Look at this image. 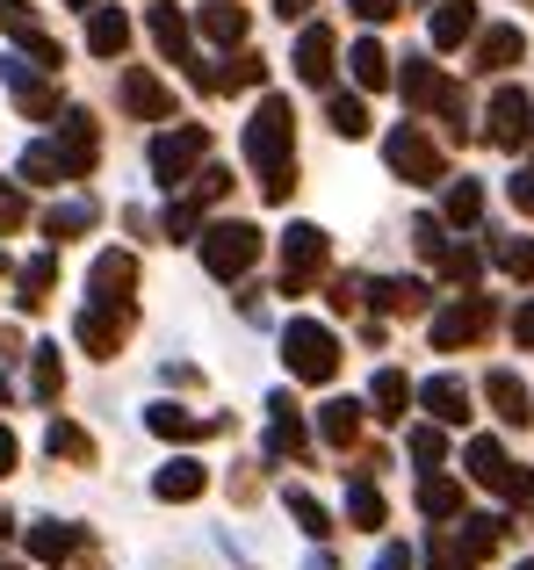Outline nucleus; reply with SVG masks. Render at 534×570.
<instances>
[{"label":"nucleus","mask_w":534,"mask_h":570,"mask_svg":"<svg viewBox=\"0 0 534 570\" xmlns=\"http://www.w3.org/2000/svg\"><path fill=\"white\" fill-rule=\"evenodd\" d=\"M296 159V109L289 95H260L254 124H246V167L267 174V167H289Z\"/></svg>","instance_id":"nucleus-1"},{"label":"nucleus","mask_w":534,"mask_h":570,"mask_svg":"<svg viewBox=\"0 0 534 570\" xmlns=\"http://www.w3.org/2000/svg\"><path fill=\"white\" fill-rule=\"evenodd\" d=\"M14 462H22V448H14V433H8V426H0V476H8V470H14Z\"/></svg>","instance_id":"nucleus-57"},{"label":"nucleus","mask_w":534,"mask_h":570,"mask_svg":"<svg viewBox=\"0 0 534 570\" xmlns=\"http://www.w3.org/2000/svg\"><path fill=\"white\" fill-rule=\"evenodd\" d=\"M58 390H66V362H58V347H37V368H29V397H37V404H58Z\"/></svg>","instance_id":"nucleus-35"},{"label":"nucleus","mask_w":534,"mask_h":570,"mask_svg":"<svg viewBox=\"0 0 534 570\" xmlns=\"http://www.w3.org/2000/svg\"><path fill=\"white\" fill-rule=\"evenodd\" d=\"M527 58V37L513 22H492V29H477V66L484 72H513Z\"/></svg>","instance_id":"nucleus-19"},{"label":"nucleus","mask_w":534,"mask_h":570,"mask_svg":"<svg viewBox=\"0 0 534 570\" xmlns=\"http://www.w3.org/2000/svg\"><path fill=\"white\" fill-rule=\"evenodd\" d=\"M484 325H492V296H463V304L434 311V347L455 354V347H469V340H484Z\"/></svg>","instance_id":"nucleus-13"},{"label":"nucleus","mask_w":534,"mask_h":570,"mask_svg":"<svg viewBox=\"0 0 534 570\" xmlns=\"http://www.w3.org/2000/svg\"><path fill=\"white\" fill-rule=\"evenodd\" d=\"M484 217V188L477 181H448V217L441 224H477Z\"/></svg>","instance_id":"nucleus-41"},{"label":"nucleus","mask_w":534,"mask_h":570,"mask_svg":"<svg viewBox=\"0 0 534 570\" xmlns=\"http://www.w3.org/2000/svg\"><path fill=\"white\" fill-rule=\"evenodd\" d=\"M368 419H383V426H405V412H412V383L397 376V368H376V383H368V404H362Z\"/></svg>","instance_id":"nucleus-18"},{"label":"nucleus","mask_w":534,"mask_h":570,"mask_svg":"<svg viewBox=\"0 0 534 570\" xmlns=\"http://www.w3.org/2000/svg\"><path fill=\"white\" fill-rule=\"evenodd\" d=\"M196 195H174V203H167V238H188V232H196Z\"/></svg>","instance_id":"nucleus-49"},{"label":"nucleus","mask_w":534,"mask_h":570,"mask_svg":"<svg viewBox=\"0 0 534 570\" xmlns=\"http://www.w3.org/2000/svg\"><path fill=\"white\" fill-rule=\"evenodd\" d=\"M66 8H95V0H66Z\"/></svg>","instance_id":"nucleus-60"},{"label":"nucleus","mask_w":534,"mask_h":570,"mask_svg":"<svg viewBox=\"0 0 534 570\" xmlns=\"http://www.w3.org/2000/svg\"><path fill=\"white\" fill-rule=\"evenodd\" d=\"M405 448H412V462H426V470H434V462L448 455V433H441V426H412Z\"/></svg>","instance_id":"nucleus-46"},{"label":"nucleus","mask_w":534,"mask_h":570,"mask_svg":"<svg viewBox=\"0 0 534 570\" xmlns=\"http://www.w3.org/2000/svg\"><path fill=\"white\" fill-rule=\"evenodd\" d=\"M463 542L477 549V557H492V549L506 542V520H498V513H469V520H463Z\"/></svg>","instance_id":"nucleus-42"},{"label":"nucleus","mask_w":534,"mask_h":570,"mask_svg":"<svg viewBox=\"0 0 534 570\" xmlns=\"http://www.w3.org/2000/svg\"><path fill=\"white\" fill-rule=\"evenodd\" d=\"M58 455L87 470V462H95V441H87V433L72 426V419H51V462H58Z\"/></svg>","instance_id":"nucleus-40"},{"label":"nucleus","mask_w":534,"mask_h":570,"mask_svg":"<svg viewBox=\"0 0 534 570\" xmlns=\"http://www.w3.org/2000/svg\"><path fill=\"white\" fill-rule=\"evenodd\" d=\"M477 563L484 557L463 542V534H434V542H426V570H477Z\"/></svg>","instance_id":"nucleus-36"},{"label":"nucleus","mask_w":534,"mask_h":570,"mask_svg":"<svg viewBox=\"0 0 534 570\" xmlns=\"http://www.w3.org/2000/svg\"><path fill=\"white\" fill-rule=\"evenodd\" d=\"M260 195H267V203H289V195H296V159H289V167H267Z\"/></svg>","instance_id":"nucleus-51"},{"label":"nucleus","mask_w":534,"mask_h":570,"mask_svg":"<svg viewBox=\"0 0 534 570\" xmlns=\"http://www.w3.org/2000/svg\"><path fill=\"white\" fill-rule=\"evenodd\" d=\"M521 570H534V557H527V563H521Z\"/></svg>","instance_id":"nucleus-62"},{"label":"nucleus","mask_w":534,"mask_h":570,"mask_svg":"<svg viewBox=\"0 0 534 570\" xmlns=\"http://www.w3.org/2000/svg\"><path fill=\"white\" fill-rule=\"evenodd\" d=\"M426 296H434V289H426L419 275H390V282H376V311H383V318H419Z\"/></svg>","instance_id":"nucleus-24"},{"label":"nucleus","mask_w":534,"mask_h":570,"mask_svg":"<svg viewBox=\"0 0 534 570\" xmlns=\"http://www.w3.org/2000/svg\"><path fill=\"white\" fill-rule=\"evenodd\" d=\"M43 232H51L58 246H66V238H80V232H95V203H80V195H72V203H51Z\"/></svg>","instance_id":"nucleus-34"},{"label":"nucleus","mask_w":534,"mask_h":570,"mask_svg":"<svg viewBox=\"0 0 534 570\" xmlns=\"http://www.w3.org/2000/svg\"><path fill=\"white\" fill-rule=\"evenodd\" d=\"M506 195H513V209H521V217H534V167H527V174H513Z\"/></svg>","instance_id":"nucleus-53"},{"label":"nucleus","mask_w":534,"mask_h":570,"mask_svg":"<svg viewBox=\"0 0 534 570\" xmlns=\"http://www.w3.org/2000/svg\"><path fill=\"white\" fill-rule=\"evenodd\" d=\"M412 246H419L426 261H441V253H448V224H441V217H419V224H412Z\"/></svg>","instance_id":"nucleus-48"},{"label":"nucleus","mask_w":534,"mask_h":570,"mask_svg":"<svg viewBox=\"0 0 534 570\" xmlns=\"http://www.w3.org/2000/svg\"><path fill=\"white\" fill-rule=\"evenodd\" d=\"M354 304H362V282L339 275V282H333V311H354Z\"/></svg>","instance_id":"nucleus-55"},{"label":"nucleus","mask_w":534,"mask_h":570,"mask_svg":"<svg viewBox=\"0 0 534 570\" xmlns=\"http://www.w3.org/2000/svg\"><path fill=\"white\" fill-rule=\"evenodd\" d=\"M196 22H202V37H210V43H239L246 37V8H239V0H210Z\"/></svg>","instance_id":"nucleus-31"},{"label":"nucleus","mask_w":534,"mask_h":570,"mask_svg":"<svg viewBox=\"0 0 534 570\" xmlns=\"http://www.w3.org/2000/svg\"><path fill=\"white\" fill-rule=\"evenodd\" d=\"M347 8H354V14H362V22H390V14H397V8H405V0H347Z\"/></svg>","instance_id":"nucleus-54"},{"label":"nucleus","mask_w":534,"mask_h":570,"mask_svg":"<svg viewBox=\"0 0 534 570\" xmlns=\"http://www.w3.org/2000/svg\"><path fill=\"white\" fill-rule=\"evenodd\" d=\"M267 455H304V419H296V404H289V390H275L267 397Z\"/></svg>","instance_id":"nucleus-25"},{"label":"nucleus","mask_w":534,"mask_h":570,"mask_svg":"<svg viewBox=\"0 0 534 570\" xmlns=\"http://www.w3.org/2000/svg\"><path fill=\"white\" fill-rule=\"evenodd\" d=\"M347 520H354V528H383V491L368 484V476L347 484Z\"/></svg>","instance_id":"nucleus-39"},{"label":"nucleus","mask_w":534,"mask_h":570,"mask_svg":"<svg viewBox=\"0 0 534 570\" xmlns=\"http://www.w3.org/2000/svg\"><path fill=\"white\" fill-rule=\"evenodd\" d=\"M419 513L426 520H463V484H455V476H426L419 484Z\"/></svg>","instance_id":"nucleus-32"},{"label":"nucleus","mask_w":534,"mask_h":570,"mask_svg":"<svg viewBox=\"0 0 534 570\" xmlns=\"http://www.w3.org/2000/svg\"><path fill=\"white\" fill-rule=\"evenodd\" d=\"M362 397H333V404H325V412H318V441L325 448H354V441H362Z\"/></svg>","instance_id":"nucleus-26"},{"label":"nucleus","mask_w":534,"mask_h":570,"mask_svg":"<svg viewBox=\"0 0 534 570\" xmlns=\"http://www.w3.org/2000/svg\"><path fill=\"white\" fill-rule=\"evenodd\" d=\"M130 325H138V311H130V304H87L80 318H72V340H80L87 354H116L130 340Z\"/></svg>","instance_id":"nucleus-10"},{"label":"nucleus","mask_w":534,"mask_h":570,"mask_svg":"<svg viewBox=\"0 0 534 570\" xmlns=\"http://www.w3.org/2000/svg\"><path fill=\"white\" fill-rule=\"evenodd\" d=\"M29 217V203H22V188H8L0 181V232H14V224Z\"/></svg>","instance_id":"nucleus-52"},{"label":"nucleus","mask_w":534,"mask_h":570,"mask_svg":"<svg viewBox=\"0 0 534 570\" xmlns=\"http://www.w3.org/2000/svg\"><path fill=\"white\" fill-rule=\"evenodd\" d=\"M390 80H397V95H405V109H434V116H448V130L463 138V124H469L463 87H455L441 66H426V58H405V72H390Z\"/></svg>","instance_id":"nucleus-2"},{"label":"nucleus","mask_w":534,"mask_h":570,"mask_svg":"<svg viewBox=\"0 0 534 570\" xmlns=\"http://www.w3.org/2000/svg\"><path fill=\"white\" fill-rule=\"evenodd\" d=\"M152 491L167 505H188V499H202V491H210V470H202V462H188V455H174L167 470L152 476Z\"/></svg>","instance_id":"nucleus-22"},{"label":"nucleus","mask_w":534,"mask_h":570,"mask_svg":"<svg viewBox=\"0 0 534 570\" xmlns=\"http://www.w3.org/2000/svg\"><path fill=\"white\" fill-rule=\"evenodd\" d=\"M123 43H130V14L123 8H87V51L123 58Z\"/></svg>","instance_id":"nucleus-23"},{"label":"nucleus","mask_w":534,"mask_h":570,"mask_svg":"<svg viewBox=\"0 0 534 570\" xmlns=\"http://www.w3.org/2000/svg\"><path fill=\"white\" fill-rule=\"evenodd\" d=\"M87 289H95V304H130V289H138V253H101Z\"/></svg>","instance_id":"nucleus-14"},{"label":"nucleus","mask_w":534,"mask_h":570,"mask_svg":"<svg viewBox=\"0 0 534 570\" xmlns=\"http://www.w3.org/2000/svg\"><path fill=\"white\" fill-rule=\"evenodd\" d=\"M152 43L174 58V66H188V14L181 8H152Z\"/></svg>","instance_id":"nucleus-33"},{"label":"nucleus","mask_w":534,"mask_h":570,"mask_svg":"<svg viewBox=\"0 0 534 570\" xmlns=\"http://www.w3.org/2000/svg\"><path fill=\"white\" fill-rule=\"evenodd\" d=\"M484 397H492V412L506 419V426H527L534 419V397H527V383L513 376V368H492V376H484Z\"/></svg>","instance_id":"nucleus-21"},{"label":"nucleus","mask_w":534,"mask_h":570,"mask_svg":"<svg viewBox=\"0 0 534 570\" xmlns=\"http://www.w3.org/2000/svg\"><path fill=\"white\" fill-rule=\"evenodd\" d=\"M22 181H66V167H58V145H29V153H22Z\"/></svg>","instance_id":"nucleus-45"},{"label":"nucleus","mask_w":534,"mask_h":570,"mask_svg":"<svg viewBox=\"0 0 534 570\" xmlns=\"http://www.w3.org/2000/svg\"><path fill=\"white\" fill-rule=\"evenodd\" d=\"M498 267H506V275H534V238H506V246H498Z\"/></svg>","instance_id":"nucleus-50"},{"label":"nucleus","mask_w":534,"mask_h":570,"mask_svg":"<svg viewBox=\"0 0 534 570\" xmlns=\"http://www.w3.org/2000/svg\"><path fill=\"white\" fill-rule=\"evenodd\" d=\"M412 397L434 412V426H463V419H469V383L463 376H434V383L412 390Z\"/></svg>","instance_id":"nucleus-17"},{"label":"nucleus","mask_w":534,"mask_h":570,"mask_svg":"<svg viewBox=\"0 0 534 570\" xmlns=\"http://www.w3.org/2000/svg\"><path fill=\"white\" fill-rule=\"evenodd\" d=\"M333 58H339V37H333L325 22H310L304 37H296V80L325 87V80H333Z\"/></svg>","instance_id":"nucleus-15"},{"label":"nucleus","mask_w":534,"mask_h":570,"mask_svg":"<svg viewBox=\"0 0 534 570\" xmlns=\"http://www.w3.org/2000/svg\"><path fill=\"white\" fill-rule=\"evenodd\" d=\"M484 138L506 145V153H521V145L534 138V101L521 95V87H498L492 109H484Z\"/></svg>","instance_id":"nucleus-11"},{"label":"nucleus","mask_w":534,"mask_h":570,"mask_svg":"<svg viewBox=\"0 0 534 570\" xmlns=\"http://www.w3.org/2000/svg\"><path fill=\"white\" fill-rule=\"evenodd\" d=\"M325 261H333V238L318 224H289L281 232V296H304L325 275Z\"/></svg>","instance_id":"nucleus-6"},{"label":"nucleus","mask_w":534,"mask_h":570,"mask_svg":"<svg viewBox=\"0 0 534 570\" xmlns=\"http://www.w3.org/2000/svg\"><path fill=\"white\" fill-rule=\"evenodd\" d=\"M116 95H123V109L138 116V124H167V116H174V87L159 80V72H145V66H123Z\"/></svg>","instance_id":"nucleus-12"},{"label":"nucleus","mask_w":534,"mask_h":570,"mask_svg":"<svg viewBox=\"0 0 534 570\" xmlns=\"http://www.w3.org/2000/svg\"><path fill=\"white\" fill-rule=\"evenodd\" d=\"M145 426H152L159 441H202V433H217L225 419H202V412H188V404H152Z\"/></svg>","instance_id":"nucleus-20"},{"label":"nucleus","mask_w":534,"mask_h":570,"mask_svg":"<svg viewBox=\"0 0 534 570\" xmlns=\"http://www.w3.org/2000/svg\"><path fill=\"white\" fill-rule=\"evenodd\" d=\"M0 275H8V261H0Z\"/></svg>","instance_id":"nucleus-63"},{"label":"nucleus","mask_w":534,"mask_h":570,"mask_svg":"<svg viewBox=\"0 0 534 570\" xmlns=\"http://www.w3.org/2000/svg\"><path fill=\"white\" fill-rule=\"evenodd\" d=\"M281 362H289L296 383H333L339 376V340H333V325L289 318V333H281Z\"/></svg>","instance_id":"nucleus-3"},{"label":"nucleus","mask_w":534,"mask_h":570,"mask_svg":"<svg viewBox=\"0 0 534 570\" xmlns=\"http://www.w3.org/2000/svg\"><path fill=\"white\" fill-rule=\"evenodd\" d=\"M463 37H477V0H434V43L455 51Z\"/></svg>","instance_id":"nucleus-27"},{"label":"nucleus","mask_w":534,"mask_h":570,"mask_svg":"<svg viewBox=\"0 0 534 570\" xmlns=\"http://www.w3.org/2000/svg\"><path fill=\"white\" fill-rule=\"evenodd\" d=\"M196 246H202V267H210L217 282H239L246 267L260 261V232H254V224H239V217L202 224V238H196Z\"/></svg>","instance_id":"nucleus-4"},{"label":"nucleus","mask_w":534,"mask_h":570,"mask_svg":"<svg viewBox=\"0 0 534 570\" xmlns=\"http://www.w3.org/2000/svg\"><path fill=\"white\" fill-rule=\"evenodd\" d=\"M0 80H8V95H14V109H22V116H37V124H43V116H58V95L22 66V58H0Z\"/></svg>","instance_id":"nucleus-16"},{"label":"nucleus","mask_w":534,"mask_h":570,"mask_svg":"<svg viewBox=\"0 0 534 570\" xmlns=\"http://www.w3.org/2000/svg\"><path fill=\"white\" fill-rule=\"evenodd\" d=\"M14 43H22V51H29V58H37V66H51V72H58V66H66V51H58V37H43V29H37V22H29V29H14Z\"/></svg>","instance_id":"nucleus-47"},{"label":"nucleus","mask_w":534,"mask_h":570,"mask_svg":"<svg viewBox=\"0 0 534 570\" xmlns=\"http://www.w3.org/2000/svg\"><path fill=\"white\" fill-rule=\"evenodd\" d=\"M347 66H354V87H368V95H376V87H390V66H397V58L383 51L376 37H362V43L347 51Z\"/></svg>","instance_id":"nucleus-29"},{"label":"nucleus","mask_w":534,"mask_h":570,"mask_svg":"<svg viewBox=\"0 0 534 570\" xmlns=\"http://www.w3.org/2000/svg\"><path fill=\"white\" fill-rule=\"evenodd\" d=\"M310 8H318V0H275V14H281V22H289V14H310Z\"/></svg>","instance_id":"nucleus-59"},{"label":"nucleus","mask_w":534,"mask_h":570,"mask_svg":"<svg viewBox=\"0 0 534 570\" xmlns=\"http://www.w3.org/2000/svg\"><path fill=\"white\" fill-rule=\"evenodd\" d=\"M527 499H534V491H527Z\"/></svg>","instance_id":"nucleus-64"},{"label":"nucleus","mask_w":534,"mask_h":570,"mask_svg":"<svg viewBox=\"0 0 534 570\" xmlns=\"http://www.w3.org/2000/svg\"><path fill=\"white\" fill-rule=\"evenodd\" d=\"M513 340H521V347H534V296H527L521 311H513Z\"/></svg>","instance_id":"nucleus-56"},{"label":"nucleus","mask_w":534,"mask_h":570,"mask_svg":"<svg viewBox=\"0 0 534 570\" xmlns=\"http://www.w3.org/2000/svg\"><path fill=\"white\" fill-rule=\"evenodd\" d=\"M14 289H22V296H14L22 311H43V304H51V289H58V246L37 253V261L22 267V282H14Z\"/></svg>","instance_id":"nucleus-28"},{"label":"nucleus","mask_w":534,"mask_h":570,"mask_svg":"<svg viewBox=\"0 0 534 570\" xmlns=\"http://www.w3.org/2000/svg\"><path fill=\"white\" fill-rule=\"evenodd\" d=\"M281 499H289V520L310 534V542H325V534H333V513H325V505L310 499V491H281Z\"/></svg>","instance_id":"nucleus-37"},{"label":"nucleus","mask_w":534,"mask_h":570,"mask_svg":"<svg viewBox=\"0 0 534 570\" xmlns=\"http://www.w3.org/2000/svg\"><path fill=\"white\" fill-rule=\"evenodd\" d=\"M383 159H390V174H397V181H412V188L448 181V167H441V145L426 138L419 124H397L390 138H383Z\"/></svg>","instance_id":"nucleus-5"},{"label":"nucleus","mask_w":534,"mask_h":570,"mask_svg":"<svg viewBox=\"0 0 534 570\" xmlns=\"http://www.w3.org/2000/svg\"><path fill=\"white\" fill-rule=\"evenodd\" d=\"M72 549H80V528H66V520H37L29 528V557L37 563H66Z\"/></svg>","instance_id":"nucleus-30"},{"label":"nucleus","mask_w":534,"mask_h":570,"mask_svg":"<svg viewBox=\"0 0 534 570\" xmlns=\"http://www.w3.org/2000/svg\"><path fill=\"white\" fill-rule=\"evenodd\" d=\"M210 80H217V87H260V80H267V58H260V51H239L225 72H210Z\"/></svg>","instance_id":"nucleus-43"},{"label":"nucleus","mask_w":534,"mask_h":570,"mask_svg":"<svg viewBox=\"0 0 534 570\" xmlns=\"http://www.w3.org/2000/svg\"><path fill=\"white\" fill-rule=\"evenodd\" d=\"M441 275H448V282H463V289H469V282L484 275V253H477V246H448V253H441Z\"/></svg>","instance_id":"nucleus-44"},{"label":"nucleus","mask_w":534,"mask_h":570,"mask_svg":"<svg viewBox=\"0 0 534 570\" xmlns=\"http://www.w3.org/2000/svg\"><path fill=\"white\" fill-rule=\"evenodd\" d=\"M376 570H412V549H397V542H390V549L376 557Z\"/></svg>","instance_id":"nucleus-58"},{"label":"nucleus","mask_w":534,"mask_h":570,"mask_svg":"<svg viewBox=\"0 0 534 570\" xmlns=\"http://www.w3.org/2000/svg\"><path fill=\"white\" fill-rule=\"evenodd\" d=\"M463 462H469V476H477L484 491H498V499H527V491H534V476H527V470H513V462H506V448H498V441H484V433L463 448Z\"/></svg>","instance_id":"nucleus-9"},{"label":"nucleus","mask_w":534,"mask_h":570,"mask_svg":"<svg viewBox=\"0 0 534 570\" xmlns=\"http://www.w3.org/2000/svg\"><path fill=\"white\" fill-rule=\"evenodd\" d=\"M202 153H210V130L202 124H181V130H167V138H152V174H159V188H188L196 181V167H202Z\"/></svg>","instance_id":"nucleus-7"},{"label":"nucleus","mask_w":534,"mask_h":570,"mask_svg":"<svg viewBox=\"0 0 534 570\" xmlns=\"http://www.w3.org/2000/svg\"><path fill=\"white\" fill-rule=\"evenodd\" d=\"M101 159V124L87 109H66L58 116V167H66V181H87Z\"/></svg>","instance_id":"nucleus-8"},{"label":"nucleus","mask_w":534,"mask_h":570,"mask_svg":"<svg viewBox=\"0 0 534 570\" xmlns=\"http://www.w3.org/2000/svg\"><path fill=\"white\" fill-rule=\"evenodd\" d=\"M0 404H8V376H0Z\"/></svg>","instance_id":"nucleus-61"},{"label":"nucleus","mask_w":534,"mask_h":570,"mask_svg":"<svg viewBox=\"0 0 534 570\" xmlns=\"http://www.w3.org/2000/svg\"><path fill=\"white\" fill-rule=\"evenodd\" d=\"M325 116H333L339 138H368V109H362V95H325Z\"/></svg>","instance_id":"nucleus-38"}]
</instances>
